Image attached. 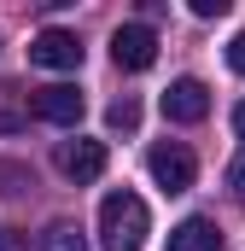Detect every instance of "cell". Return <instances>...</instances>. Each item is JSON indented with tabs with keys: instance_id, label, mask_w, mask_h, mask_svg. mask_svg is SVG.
Masks as SVG:
<instances>
[{
	"instance_id": "cell-13",
	"label": "cell",
	"mask_w": 245,
	"mask_h": 251,
	"mask_svg": "<svg viewBox=\"0 0 245 251\" xmlns=\"http://www.w3.org/2000/svg\"><path fill=\"white\" fill-rule=\"evenodd\" d=\"M228 187H234V199L245 204V152L234 158V170H228Z\"/></svg>"
},
{
	"instance_id": "cell-8",
	"label": "cell",
	"mask_w": 245,
	"mask_h": 251,
	"mask_svg": "<svg viewBox=\"0 0 245 251\" xmlns=\"http://www.w3.org/2000/svg\"><path fill=\"white\" fill-rule=\"evenodd\" d=\"M170 251H222V228L210 216H187L181 228H170Z\"/></svg>"
},
{
	"instance_id": "cell-4",
	"label": "cell",
	"mask_w": 245,
	"mask_h": 251,
	"mask_svg": "<svg viewBox=\"0 0 245 251\" xmlns=\"http://www.w3.org/2000/svg\"><path fill=\"white\" fill-rule=\"evenodd\" d=\"M204 111H210V88L198 76H175L164 88V117L170 123H204Z\"/></svg>"
},
{
	"instance_id": "cell-1",
	"label": "cell",
	"mask_w": 245,
	"mask_h": 251,
	"mask_svg": "<svg viewBox=\"0 0 245 251\" xmlns=\"http://www.w3.org/2000/svg\"><path fill=\"white\" fill-rule=\"evenodd\" d=\"M146 234H152V216H146V199L140 193L117 187V193L99 199V246L105 251H140Z\"/></svg>"
},
{
	"instance_id": "cell-10",
	"label": "cell",
	"mask_w": 245,
	"mask_h": 251,
	"mask_svg": "<svg viewBox=\"0 0 245 251\" xmlns=\"http://www.w3.org/2000/svg\"><path fill=\"white\" fill-rule=\"evenodd\" d=\"M105 123L117 128V134H134V128H140V100H134V94H117L111 111H105Z\"/></svg>"
},
{
	"instance_id": "cell-7",
	"label": "cell",
	"mask_w": 245,
	"mask_h": 251,
	"mask_svg": "<svg viewBox=\"0 0 245 251\" xmlns=\"http://www.w3.org/2000/svg\"><path fill=\"white\" fill-rule=\"evenodd\" d=\"M29 59L41 64V70H76V64H82V41H76L70 29H41V35L29 41Z\"/></svg>"
},
{
	"instance_id": "cell-16",
	"label": "cell",
	"mask_w": 245,
	"mask_h": 251,
	"mask_svg": "<svg viewBox=\"0 0 245 251\" xmlns=\"http://www.w3.org/2000/svg\"><path fill=\"white\" fill-rule=\"evenodd\" d=\"M234 128H240V140H245V105H234Z\"/></svg>"
},
{
	"instance_id": "cell-5",
	"label": "cell",
	"mask_w": 245,
	"mask_h": 251,
	"mask_svg": "<svg viewBox=\"0 0 245 251\" xmlns=\"http://www.w3.org/2000/svg\"><path fill=\"white\" fill-rule=\"evenodd\" d=\"M111 59H117V70H146V64L158 59L152 24H122L117 35H111Z\"/></svg>"
},
{
	"instance_id": "cell-2",
	"label": "cell",
	"mask_w": 245,
	"mask_h": 251,
	"mask_svg": "<svg viewBox=\"0 0 245 251\" xmlns=\"http://www.w3.org/2000/svg\"><path fill=\"white\" fill-rule=\"evenodd\" d=\"M82 111H88V100H82L70 82L29 88V117H41V123H53V128H76V123H82Z\"/></svg>"
},
{
	"instance_id": "cell-15",
	"label": "cell",
	"mask_w": 245,
	"mask_h": 251,
	"mask_svg": "<svg viewBox=\"0 0 245 251\" xmlns=\"http://www.w3.org/2000/svg\"><path fill=\"white\" fill-rule=\"evenodd\" d=\"M228 64L245 76V35H234V41H228Z\"/></svg>"
},
{
	"instance_id": "cell-12",
	"label": "cell",
	"mask_w": 245,
	"mask_h": 251,
	"mask_svg": "<svg viewBox=\"0 0 245 251\" xmlns=\"http://www.w3.org/2000/svg\"><path fill=\"white\" fill-rule=\"evenodd\" d=\"M47 251H88V246H82V234H76V228H64V222H59V228H53V240H47Z\"/></svg>"
},
{
	"instance_id": "cell-14",
	"label": "cell",
	"mask_w": 245,
	"mask_h": 251,
	"mask_svg": "<svg viewBox=\"0 0 245 251\" xmlns=\"http://www.w3.org/2000/svg\"><path fill=\"white\" fill-rule=\"evenodd\" d=\"M193 18H228V0H193Z\"/></svg>"
},
{
	"instance_id": "cell-11",
	"label": "cell",
	"mask_w": 245,
	"mask_h": 251,
	"mask_svg": "<svg viewBox=\"0 0 245 251\" xmlns=\"http://www.w3.org/2000/svg\"><path fill=\"white\" fill-rule=\"evenodd\" d=\"M24 187H29V170H24V164H0V193H12V199H18Z\"/></svg>"
},
{
	"instance_id": "cell-3",
	"label": "cell",
	"mask_w": 245,
	"mask_h": 251,
	"mask_svg": "<svg viewBox=\"0 0 245 251\" xmlns=\"http://www.w3.org/2000/svg\"><path fill=\"white\" fill-rule=\"evenodd\" d=\"M146 170H152V181H158L164 193H187L193 176H198V158L187 152L181 140H158V146L146 152Z\"/></svg>"
},
{
	"instance_id": "cell-6",
	"label": "cell",
	"mask_w": 245,
	"mask_h": 251,
	"mask_svg": "<svg viewBox=\"0 0 245 251\" xmlns=\"http://www.w3.org/2000/svg\"><path fill=\"white\" fill-rule=\"evenodd\" d=\"M59 170L76 181V187L99 181V176H105V140H64L59 146Z\"/></svg>"
},
{
	"instance_id": "cell-17",
	"label": "cell",
	"mask_w": 245,
	"mask_h": 251,
	"mask_svg": "<svg viewBox=\"0 0 245 251\" xmlns=\"http://www.w3.org/2000/svg\"><path fill=\"white\" fill-rule=\"evenodd\" d=\"M0 251H6V240H0Z\"/></svg>"
},
{
	"instance_id": "cell-9",
	"label": "cell",
	"mask_w": 245,
	"mask_h": 251,
	"mask_svg": "<svg viewBox=\"0 0 245 251\" xmlns=\"http://www.w3.org/2000/svg\"><path fill=\"white\" fill-rule=\"evenodd\" d=\"M24 128H29V88L0 82V134H24Z\"/></svg>"
}]
</instances>
